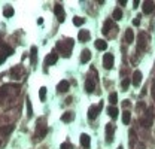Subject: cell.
Here are the masks:
<instances>
[{
    "instance_id": "obj_1",
    "label": "cell",
    "mask_w": 155,
    "mask_h": 149,
    "mask_svg": "<svg viewBox=\"0 0 155 149\" xmlns=\"http://www.w3.org/2000/svg\"><path fill=\"white\" fill-rule=\"evenodd\" d=\"M73 45H75V40L73 39H66V40H60L58 43H57V49L60 52H63V55H66V57H70V52H72V48H73Z\"/></svg>"
},
{
    "instance_id": "obj_2",
    "label": "cell",
    "mask_w": 155,
    "mask_h": 149,
    "mask_svg": "<svg viewBox=\"0 0 155 149\" xmlns=\"http://www.w3.org/2000/svg\"><path fill=\"white\" fill-rule=\"evenodd\" d=\"M20 93V86L18 85H10V84H5L0 86V97L3 95H15Z\"/></svg>"
},
{
    "instance_id": "obj_3",
    "label": "cell",
    "mask_w": 155,
    "mask_h": 149,
    "mask_svg": "<svg viewBox=\"0 0 155 149\" xmlns=\"http://www.w3.org/2000/svg\"><path fill=\"white\" fill-rule=\"evenodd\" d=\"M46 133H48V125L45 124L43 119L39 118L37 119V125H36V137L37 139H43L46 136Z\"/></svg>"
},
{
    "instance_id": "obj_4",
    "label": "cell",
    "mask_w": 155,
    "mask_h": 149,
    "mask_svg": "<svg viewBox=\"0 0 155 149\" xmlns=\"http://www.w3.org/2000/svg\"><path fill=\"white\" fill-rule=\"evenodd\" d=\"M152 122H154V112H152V109L149 107V109H146L145 116L142 118V125L146 127V128H149V127L152 125Z\"/></svg>"
},
{
    "instance_id": "obj_5",
    "label": "cell",
    "mask_w": 155,
    "mask_h": 149,
    "mask_svg": "<svg viewBox=\"0 0 155 149\" xmlns=\"http://www.w3.org/2000/svg\"><path fill=\"white\" fill-rule=\"evenodd\" d=\"M101 107H103V103L100 102L97 106H89V109H88V118L89 119H96L97 118V115H98V112L101 110Z\"/></svg>"
},
{
    "instance_id": "obj_6",
    "label": "cell",
    "mask_w": 155,
    "mask_h": 149,
    "mask_svg": "<svg viewBox=\"0 0 155 149\" xmlns=\"http://www.w3.org/2000/svg\"><path fill=\"white\" fill-rule=\"evenodd\" d=\"M146 43H148V34L146 33H139L137 36V48L140 49V51H143V49L146 48Z\"/></svg>"
},
{
    "instance_id": "obj_7",
    "label": "cell",
    "mask_w": 155,
    "mask_h": 149,
    "mask_svg": "<svg viewBox=\"0 0 155 149\" xmlns=\"http://www.w3.org/2000/svg\"><path fill=\"white\" fill-rule=\"evenodd\" d=\"M22 72H24V69H22L21 64H18V66H15V67H12V69H10V78H12V79H21Z\"/></svg>"
},
{
    "instance_id": "obj_8",
    "label": "cell",
    "mask_w": 155,
    "mask_h": 149,
    "mask_svg": "<svg viewBox=\"0 0 155 149\" xmlns=\"http://www.w3.org/2000/svg\"><path fill=\"white\" fill-rule=\"evenodd\" d=\"M103 67L108 69V70H110L113 67V55L112 54L108 52V54L103 55Z\"/></svg>"
},
{
    "instance_id": "obj_9",
    "label": "cell",
    "mask_w": 155,
    "mask_h": 149,
    "mask_svg": "<svg viewBox=\"0 0 155 149\" xmlns=\"http://www.w3.org/2000/svg\"><path fill=\"white\" fill-rule=\"evenodd\" d=\"M54 14L58 17V21H60V22H63L64 19H66V15H64V8H63V5H60V3H57V5L54 6Z\"/></svg>"
},
{
    "instance_id": "obj_10",
    "label": "cell",
    "mask_w": 155,
    "mask_h": 149,
    "mask_svg": "<svg viewBox=\"0 0 155 149\" xmlns=\"http://www.w3.org/2000/svg\"><path fill=\"white\" fill-rule=\"evenodd\" d=\"M57 60H58V54L52 51L51 54H48V55L45 57V64H46V66H52V64L57 63Z\"/></svg>"
},
{
    "instance_id": "obj_11",
    "label": "cell",
    "mask_w": 155,
    "mask_h": 149,
    "mask_svg": "<svg viewBox=\"0 0 155 149\" xmlns=\"http://www.w3.org/2000/svg\"><path fill=\"white\" fill-rule=\"evenodd\" d=\"M94 88H96V81H94L93 78L88 76L87 81H85V91H87V93H93Z\"/></svg>"
},
{
    "instance_id": "obj_12",
    "label": "cell",
    "mask_w": 155,
    "mask_h": 149,
    "mask_svg": "<svg viewBox=\"0 0 155 149\" xmlns=\"http://www.w3.org/2000/svg\"><path fill=\"white\" fill-rule=\"evenodd\" d=\"M79 142H81V145H82L85 149H88L89 145H91V137H89L88 134L82 133V134H81V137H79Z\"/></svg>"
},
{
    "instance_id": "obj_13",
    "label": "cell",
    "mask_w": 155,
    "mask_h": 149,
    "mask_svg": "<svg viewBox=\"0 0 155 149\" xmlns=\"http://www.w3.org/2000/svg\"><path fill=\"white\" fill-rule=\"evenodd\" d=\"M155 9V3L152 0H146L143 2V14H151V12Z\"/></svg>"
},
{
    "instance_id": "obj_14",
    "label": "cell",
    "mask_w": 155,
    "mask_h": 149,
    "mask_svg": "<svg viewBox=\"0 0 155 149\" xmlns=\"http://www.w3.org/2000/svg\"><path fill=\"white\" fill-rule=\"evenodd\" d=\"M113 131H115L113 125H112V124H108V125H106V142L108 143H110L113 140Z\"/></svg>"
},
{
    "instance_id": "obj_15",
    "label": "cell",
    "mask_w": 155,
    "mask_h": 149,
    "mask_svg": "<svg viewBox=\"0 0 155 149\" xmlns=\"http://www.w3.org/2000/svg\"><path fill=\"white\" fill-rule=\"evenodd\" d=\"M69 88H70L69 81H64V79L57 85V91H58V93H66V91H69Z\"/></svg>"
},
{
    "instance_id": "obj_16",
    "label": "cell",
    "mask_w": 155,
    "mask_h": 149,
    "mask_svg": "<svg viewBox=\"0 0 155 149\" xmlns=\"http://www.w3.org/2000/svg\"><path fill=\"white\" fill-rule=\"evenodd\" d=\"M140 82H142V72H140V70H136V72L133 73L131 84H133L134 86H139V85H140Z\"/></svg>"
},
{
    "instance_id": "obj_17",
    "label": "cell",
    "mask_w": 155,
    "mask_h": 149,
    "mask_svg": "<svg viewBox=\"0 0 155 149\" xmlns=\"http://www.w3.org/2000/svg\"><path fill=\"white\" fill-rule=\"evenodd\" d=\"M89 36H91V34H89V31H88V30H81L79 33H78V40L84 43V42L89 40Z\"/></svg>"
},
{
    "instance_id": "obj_18",
    "label": "cell",
    "mask_w": 155,
    "mask_h": 149,
    "mask_svg": "<svg viewBox=\"0 0 155 149\" xmlns=\"http://www.w3.org/2000/svg\"><path fill=\"white\" fill-rule=\"evenodd\" d=\"M91 60V51L89 49H84L81 52V63H88Z\"/></svg>"
},
{
    "instance_id": "obj_19",
    "label": "cell",
    "mask_w": 155,
    "mask_h": 149,
    "mask_svg": "<svg viewBox=\"0 0 155 149\" xmlns=\"http://www.w3.org/2000/svg\"><path fill=\"white\" fill-rule=\"evenodd\" d=\"M73 118H75V113H73L72 110H69V112H64L60 119H61L63 122H70V121H73Z\"/></svg>"
},
{
    "instance_id": "obj_20",
    "label": "cell",
    "mask_w": 155,
    "mask_h": 149,
    "mask_svg": "<svg viewBox=\"0 0 155 149\" xmlns=\"http://www.w3.org/2000/svg\"><path fill=\"white\" fill-rule=\"evenodd\" d=\"M124 40H125L127 43H131V42L134 40V33H133V30H131V29H127V30H125Z\"/></svg>"
},
{
    "instance_id": "obj_21",
    "label": "cell",
    "mask_w": 155,
    "mask_h": 149,
    "mask_svg": "<svg viewBox=\"0 0 155 149\" xmlns=\"http://www.w3.org/2000/svg\"><path fill=\"white\" fill-rule=\"evenodd\" d=\"M96 48L98 49V51H106L108 49V42L103 40V39H97L96 40Z\"/></svg>"
},
{
    "instance_id": "obj_22",
    "label": "cell",
    "mask_w": 155,
    "mask_h": 149,
    "mask_svg": "<svg viewBox=\"0 0 155 149\" xmlns=\"http://www.w3.org/2000/svg\"><path fill=\"white\" fill-rule=\"evenodd\" d=\"M14 8H12L10 5H8V6H5V9H3V15L6 17V18H10V17H14Z\"/></svg>"
},
{
    "instance_id": "obj_23",
    "label": "cell",
    "mask_w": 155,
    "mask_h": 149,
    "mask_svg": "<svg viewBox=\"0 0 155 149\" xmlns=\"http://www.w3.org/2000/svg\"><path fill=\"white\" fill-rule=\"evenodd\" d=\"M36 55H37V48L36 46H31V49H30V63L33 66L36 64Z\"/></svg>"
},
{
    "instance_id": "obj_24",
    "label": "cell",
    "mask_w": 155,
    "mask_h": 149,
    "mask_svg": "<svg viewBox=\"0 0 155 149\" xmlns=\"http://www.w3.org/2000/svg\"><path fill=\"white\" fill-rule=\"evenodd\" d=\"M0 54H3V55L9 57V55L14 54V49H12L10 46H8V45H3V46H2V52H0Z\"/></svg>"
},
{
    "instance_id": "obj_25",
    "label": "cell",
    "mask_w": 155,
    "mask_h": 149,
    "mask_svg": "<svg viewBox=\"0 0 155 149\" xmlns=\"http://www.w3.org/2000/svg\"><path fill=\"white\" fill-rule=\"evenodd\" d=\"M108 113H109V116L110 118H116V116H118V109H116L115 106H110V107H108Z\"/></svg>"
},
{
    "instance_id": "obj_26",
    "label": "cell",
    "mask_w": 155,
    "mask_h": 149,
    "mask_svg": "<svg viewBox=\"0 0 155 149\" xmlns=\"http://www.w3.org/2000/svg\"><path fill=\"white\" fill-rule=\"evenodd\" d=\"M130 119H131V112L124 110V113H122V122H124V124H130Z\"/></svg>"
},
{
    "instance_id": "obj_27",
    "label": "cell",
    "mask_w": 155,
    "mask_h": 149,
    "mask_svg": "<svg viewBox=\"0 0 155 149\" xmlns=\"http://www.w3.org/2000/svg\"><path fill=\"white\" fill-rule=\"evenodd\" d=\"M25 106H27V116L31 118L33 116V107H31V102H30L29 97H27V102H25Z\"/></svg>"
},
{
    "instance_id": "obj_28",
    "label": "cell",
    "mask_w": 155,
    "mask_h": 149,
    "mask_svg": "<svg viewBox=\"0 0 155 149\" xmlns=\"http://www.w3.org/2000/svg\"><path fill=\"white\" fill-rule=\"evenodd\" d=\"M110 27H112V19L105 21V26H103V34H108L109 30H110Z\"/></svg>"
},
{
    "instance_id": "obj_29",
    "label": "cell",
    "mask_w": 155,
    "mask_h": 149,
    "mask_svg": "<svg viewBox=\"0 0 155 149\" xmlns=\"http://www.w3.org/2000/svg\"><path fill=\"white\" fill-rule=\"evenodd\" d=\"M112 17H113V19H116V21H118V19H121V18H122V10H121L119 8H116V9L113 10Z\"/></svg>"
},
{
    "instance_id": "obj_30",
    "label": "cell",
    "mask_w": 155,
    "mask_h": 149,
    "mask_svg": "<svg viewBox=\"0 0 155 149\" xmlns=\"http://www.w3.org/2000/svg\"><path fill=\"white\" fill-rule=\"evenodd\" d=\"M73 24H75V26H78V27L84 26V24H85V18H82V17H75V18H73Z\"/></svg>"
},
{
    "instance_id": "obj_31",
    "label": "cell",
    "mask_w": 155,
    "mask_h": 149,
    "mask_svg": "<svg viewBox=\"0 0 155 149\" xmlns=\"http://www.w3.org/2000/svg\"><path fill=\"white\" fill-rule=\"evenodd\" d=\"M39 98H40V102L46 100V88L45 86H40V90H39Z\"/></svg>"
},
{
    "instance_id": "obj_32",
    "label": "cell",
    "mask_w": 155,
    "mask_h": 149,
    "mask_svg": "<svg viewBox=\"0 0 155 149\" xmlns=\"http://www.w3.org/2000/svg\"><path fill=\"white\" fill-rule=\"evenodd\" d=\"M130 84H131V79H130V78H125V79H122V82H121L122 90H124V91H125V90H128V86H130Z\"/></svg>"
},
{
    "instance_id": "obj_33",
    "label": "cell",
    "mask_w": 155,
    "mask_h": 149,
    "mask_svg": "<svg viewBox=\"0 0 155 149\" xmlns=\"http://www.w3.org/2000/svg\"><path fill=\"white\" fill-rule=\"evenodd\" d=\"M12 130H14V125H12V124L8 125V127H0V133H2V134H9Z\"/></svg>"
},
{
    "instance_id": "obj_34",
    "label": "cell",
    "mask_w": 155,
    "mask_h": 149,
    "mask_svg": "<svg viewBox=\"0 0 155 149\" xmlns=\"http://www.w3.org/2000/svg\"><path fill=\"white\" fill-rule=\"evenodd\" d=\"M109 102H110V104H116V102H118V94H116V93H110Z\"/></svg>"
},
{
    "instance_id": "obj_35",
    "label": "cell",
    "mask_w": 155,
    "mask_h": 149,
    "mask_svg": "<svg viewBox=\"0 0 155 149\" xmlns=\"http://www.w3.org/2000/svg\"><path fill=\"white\" fill-rule=\"evenodd\" d=\"M60 149H73V146H72L69 142H66V143H63V145H61Z\"/></svg>"
},
{
    "instance_id": "obj_36",
    "label": "cell",
    "mask_w": 155,
    "mask_h": 149,
    "mask_svg": "<svg viewBox=\"0 0 155 149\" xmlns=\"http://www.w3.org/2000/svg\"><path fill=\"white\" fill-rule=\"evenodd\" d=\"M130 143H131V145L134 143V131H133V130H130Z\"/></svg>"
},
{
    "instance_id": "obj_37",
    "label": "cell",
    "mask_w": 155,
    "mask_h": 149,
    "mask_svg": "<svg viewBox=\"0 0 155 149\" xmlns=\"http://www.w3.org/2000/svg\"><path fill=\"white\" fill-rule=\"evenodd\" d=\"M6 58H8L6 55H3V54H0V64H3V63H5V61H6Z\"/></svg>"
},
{
    "instance_id": "obj_38",
    "label": "cell",
    "mask_w": 155,
    "mask_h": 149,
    "mask_svg": "<svg viewBox=\"0 0 155 149\" xmlns=\"http://www.w3.org/2000/svg\"><path fill=\"white\" fill-rule=\"evenodd\" d=\"M151 94H152V97H154V100H155V82L152 84V88H151Z\"/></svg>"
},
{
    "instance_id": "obj_39",
    "label": "cell",
    "mask_w": 155,
    "mask_h": 149,
    "mask_svg": "<svg viewBox=\"0 0 155 149\" xmlns=\"http://www.w3.org/2000/svg\"><path fill=\"white\" fill-rule=\"evenodd\" d=\"M139 5H140V2H139V0H134V2H133V6H134V9H136V8H139Z\"/></svg>"
},
{
    "instance_id": "obj_40",
    "label": "cell",
    "mask_w": 155,
    "mask_h": 149,
    "mask_svg": "<svg viewBox=\"0 0 155 149\" xmlns=\"http://www.w3.org/2000/svg\"><path fill=\"white\" fill-rule=\"evenodd\" d=\"M133 24H134V26H139V24H140V19H139V18H134V19H133Z\"/></svg>"
},
{
    "instance_id": "obj_41",
    "label": "cell",
    "mask_w": 155,
    "mask_h": 149,
    "mask_svg": "<svg viewBox=\"0 0 155 149\" xmlns=\"http://www.w3.org/2000/svg\"><path fill=\"white\" fill-rule=\"evenodd\" d=\"M118 3H119L121 6H125V5H127V2H125V0H119V2H118Z\"/></svg>"
},
{
    "instance_id": "obj_42",
    "label": "cell",
    "mask_w": 155,
    "mask_h": 149,
    "mask_svg": "<svg viewBox=\"0 0 155 149\" xmlns=\"http://www.w3.org/2000/svg\"><path fill=\"white\" fill-rule=\"evenodd\" d=\"M118 149H124V148H121V146H119V148H118Z\"/></svg>"
},
{
    "instance_id": "obj_43",
    "label": "cell",
    "mask_w": 155,
    "mask_h": 149,
    "mask_svg": "<svg viewBox=\"0 0 155 149\" xmlns=\"http://www.w3.org/2000/svg\"><path fill=\"white\" fill-rule=\"evenodd\" d=\"M0 143H2V142H0Z\"/></svg>"
}]
</instances>
